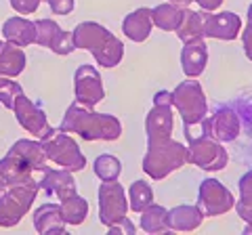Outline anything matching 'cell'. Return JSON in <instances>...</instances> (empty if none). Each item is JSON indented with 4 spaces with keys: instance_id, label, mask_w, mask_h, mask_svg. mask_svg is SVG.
<instances>
[{
    "instance_id": "cell-1",
    "label": "cell",
    "mask_w": 252,
    "mask_h": 235,
    "mask_svg": "<svg viewBox=\"0 0 252 235\" xmlns=\"http://www.w3.org/2000/svg\"><path fill=\"white\" fill-rule=\"evenodd\" d=\"M72 38L74 46H84L86 51L94 53L97 61L105 67H116L118 61L122 59V42L99 23H82Z\"/></svg>"
},
{
    "instance_id": "cell-13",
    "label": "cell",
    "mask_w": 252,
    "mask_h": 235,
    "mask_svg": "<svg viewBox=\"0 0 252 235\" xmlns=\"http://www.w3.org/2000/svg\"><path fill=\"white\" fill-rule=\"evenodd\" d=\"M152 26H154L152 9H137L135 13H130L128 17L124 19L122 29L130 40L143 42V40H147L149 32H152Z\"/></svg>"
},
{
    "instance_id": "cell-12",
    "label": "cell",
    "mask_w": 252,
    "mask_h": 235,
    "mask_svg": "<svg viewBox=\"0 0 252 235\" xmlns=\"http://www.w3.org/2000/svg\"><path fill=\"white\" fill-rule=\"evenodd\" d=\"M206 59H208V51H206V44L202 42V38L185 42V51L181 61H183V72L189 78H198L204 72Z\"/></svg>"
},
{
    "instance_id": "cell-24",
    "label": "cell",
    "mask_w": 252,
    "mask_h": 235,
    "mask_svg": "<svg viewBox=\"0 0 252 235\" xmlns=\"http://www.w3.org/2000/svg\"><path fill=\"white\" fill-rule=\"evenodd\" d=\"M170 2H175V4H189L191 0H170Z\"/></svg>"
},
{
    "instance_id": "cell-18",
    "label": "cell",
    "mask_w": 252,
    "mask_h": 235,
    "mask_svg": "<svg viewBox=\"0 0 252 235\" xmlns=\"http://www.w3.org/2000/svg\"><path fill=\"white\" fill-rule=\"evenodd\" d=\"M128 195H130V208L135 210V212H143L149 204H154V191L145 181L132 183L128 189Z\"/></svg>"
},
{
    "instance_id": "cell-25",
    "label": "cell",
    "mask_w": 252,
    "mask_h": 235,
    "mask_svg": "<svg viewBox=\"0 0 252 235\" xmlns=\"http://www.w3.org/2000/svg\"><path fill=\"white\" fill-rule=\"evenodd\" d=\"M248 21H252V4H250V9H248Z\"/></svg>"
},
{
    "instance_id": "cell-2",
    "label": "cell",
    "mask_w": 252,
    "mask_h": 235,
    "mask_svg": "<svg viewBox=\"0 0 252 235\" xmlns=\"http://www.w3.org/2000/svg\"><path fill=\"white\" fill-rule=\"evenodd\" d=\"M189 160L187 149L177 141L158 139L149 141V149L143 160V168L152 178H164L175 168H181Z\"/></svg>"
},
{
    "instance_id": "cell-22",
    "label": "cell",
    "mask_w": 252,
    "mask_h": 235,
    "mask_svg": "<svg viewBox=\"0 0 252 235\" xmlns=\"http://www.w3.org/2000/svg\"><path fill=\"white\" fill-rule=\"evenodd\" d=\"M244 49H246V55L252 59V21H248L246 29H244Z\"/></svg>"
},
{
    "instance_id": "cell-15",
    "label": "cell",
    "mask_w": 252,
    "mask_h": 235,
    "mask_svg": "<svg viewBox=\"0 0 252 235\" xmlns=\"http://www.w3.org/2000/svg\"><path fill=\"white\" fill-rule=\"evenodd\" d=\"M152 19L158 28L168 29V32H177L181 21H183V9L175 4H160L152 9Z\"/></svg>"
},
{
    "instance_id": "cell-20",
    "label": "cell",
    "mask_w": 252,
    "mask_h": 235,
    "mask_svg": "<svg viewBox=\"0 0 252 235\" xmlns=\"http://www.w3.org/2000/svg\"><path fill=\"white\" fill-rule=\"evenodd\" d=\"M94 172L103 181H116L118 175H120V160L114 158V155H99L97 162H94Z\"/></svg>"
},
{
    "instance_id": "cell-7",
    "label": "cell",
    "mask_w": 252,
    "mask_h": 235,
    "mask_svg": "<svg viewBox=\"0 0 252 235\" xmlns=\"http://www.w3.org/2000/svg\"><path fill=\"white\" fill-rule=\"evenodd\" d=\"M189 160L195 162L204 170H220L227 164V151L210 137L202 135L191 141V155Z\"/></svg>"
},
{
    "instance_id": "cell-17",
    "label": "cell",
    "mask_w": 252,
    "mask_h": 235,
    "mask_svg": "<svg viewBox=\"0 0 252 235\" xmlns=\"http://www.w3.org/2000/svg\"><path fill=\"white\" fill-rule=\"evenodd\" d=\"M179 36L183 42L189 40H195V38H202V13H193V11H187L183 9V21L179 26Z\"/></svg>"
},
{
    "instance_id": "cell-10",
    "label": "cell",
    "mask_w": 252,
    "mask_h": 235,
    "mask_svg": "<svg viewBox=\"0 0 252 235\" xmlns=\"http://www.w3.org/2000/svg\"><path fill=\"white\" fill-rule=\"evenodd\" d=\"M204 124V135L215 137L219 141H233L240 132V122L231 109H219L215 116L202 120Z\"/></svg>"
},
{
    "instance_id": "cell-6",
    "label": "cell",
    "mask_w": 252,
    "mask_h": 235,
    "mask_svg": "<svg viewBox=\"0 0 252 235\" xmlns=\"http://www.w3.org/2000/svg\"><path fill=\"white\" fill-rule=\"evenodd\" d=\"M172 99L170 92H158L156 95V107L149 112L147 118V139H168L172 130Z\"/></svg>"
},
{
    "instance_id": "cell-14",
    "label": "cell",
    "mask_w": 252,
    "mask_h": 235,
    "mask_svg": "<svg viewBox=\"0 0 252 235\" xmlns=\"http://www.w3.org/2000/svg\"><path fill=\"white\" fill-rule=\"evenodd\" d=\"M202 223V212L191 206H179L172 212H168V227L177 231H191L198 229Z\"/></svg>"
},
{
    "instance_id": "cell-16",
    "label": "cell",
    "mask_w": 252,
    "mask_h": 235,
    "mask_svg": "<svg viewBox=\"0 0 252 235\" xmlns=\"http://www.w3.org/2000/svg\"><path fill=\"white\" fill-rule=\"evenodd\" d=\"M141 227L147 233H164L168 231V212L160 206H149L143 210V216H141Z\"/></svg>"
},
{
    "instance_id": "cell-19",
    "label": "cell",
    "mask_w": 252,
    "mask_h": 235,
    "mask_svg": "<svg viewBox=\"0 0 252 235\" xmlns=\"http://www.w3.org/2000/svg\"><path fill=\"white\" fill-rule=\"evenodd\" d=\"M240 191H242V202L238 206V212L244 221L248 223V233H252V172L240 181Z\"/></svg>"
},
{
    "instance_id": "cell-3",
    "label": "cell",
    "mask_w": 252,
    "mask_h": 235,
    "mask_svg": "<svg viewBox=\"0 0 252 235\" xmlns=\"http://www.w3.org/2000/svg\"><path fill=\"white\" fill-rule=\"evenodd\" d=\"M69 120H76L74 124V130H78L84 139H109L114 141L120 137V122L112 116H105V114H89L84 112L82 107H76L72 105L67 112Z\"/></svg>"
},
{
    "instance_id": "cell-21",
    "label": "cell",
    "mask_w": 252,
    "mask_h": 235,
    "mask_svg": "<svg viewBox=\"0 0 252 235\" xmlns=\"http://www.w3.org/2000/svg\"><path fill=\"white\" fill-rule=\"evenodd\" d=\"M46 2L51 4L53 13H59V15H67L74 9V0H46Z\"/></svg>"
},
{
    "instance_id": "cell-8",
    "label": "cell",
    "mask_w": 252,
    "mask_h": 235,
    "mask_svg": "<svg viewBox=\"0 0 252 235\" xmlns=\"http://www.w3.org/2000/svg\"><path fill=\"white\" fill-rule=\"evenodd\" d=\"M233 206V195L229 193V189H225L223 185L215 178H208L204 181L200 187V208L204 210V214L217 216L227 212Z\"/></svg>"
},
{
    "instance_id": "cell-11",
    "label": "cell",
    "mask_w": 252,
    "mask_h": 235,
    "mask_svg": "<svg viewBox=\"0 0 252 235\" xmlns=\"http://www.w3.org/2000/svg\"><path fill=\"white\" fill-rule=\"evenodd\" d=\"M76 95L84 105H94L103 99V86H101L99 74L91 65H82L76 74Z\"/></svg>"
},
{
    "instance_id": "cell-5",
    "label": "cell",
    "mask_w": 252,
    "mask_h": 235,
    "mask_svg": "<svg viewBox=\"0 0 252 235\" xmlns=\"http://www.w3.org/2000/svg\"><path fill=\"white\" fill-rule=\"evenodd\" d=\"M99 198H101V223L112 227L124 221L128 206H126V195L120 185L114 181H105L101 185Z\"/></svg>"
},
{
    "instance_id": "cell-9",
    "label": "cell",
    "mask_w": 252,
    "mask_h": 235,
    "mask_svg": "<svg viewBox=\"0 0 252 235\" xmlns=\"http://www.w3.org/2000/svg\"><path fill=\"white\" fill-rule=\"evenodd\" d=\"M242 28V19L235 13L202 15V34L219 40H235Z\"/></svg>"
},
{
    "instance_id": "cell-4",
    "label": "cell",
    "mask_w": 252,
    "mask_h": 235,
    "mask_svg": "<svg viewBox=\"0 0 252 235\" xmlns=\"http://www.w3.org/2000/svg\"><path fill=\"white\" fill-rule=\"evenodd\" d=\"M172 105H175L185 124V132L193 126L202 124V120L206 118V101H204V92L200 88V84L195 80H187L185 84H181L179 88L172 92Z\"/></svg>"
},
{
    "instance_id": "cell-23",
    "label": "cell",
    "mask_w": 252,
    "mask_h": 235,
    "mask_svg": "<svg viewBox=\"0 0 252 235\" xmlns=\"http://www.w3.org/2000/svg\"><path fill=\"white\" fill-rule=\"evenodd\" d=\"M195 2H198L204 11H215L223 4V0H195Z\"/></svg>"
}]
</instances>
